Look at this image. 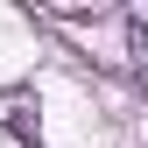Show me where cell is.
Listing matches in <instances>:
<instances>
[{
    "mask_svg": "<svg viewBox=\"0 0 148 148\" xmlns=\"http://www.w3.org/2000/svg\"><path fill=\"white\" fill-rule=\"evenodd\" d=\"M127 49H134V64H148V28L141 21H127Z\"/></svg>",
    "mask_w": 148,
    "mask_h": 148,
    "instance_id": "1",
    "label": "cell"
}]
</instances>
